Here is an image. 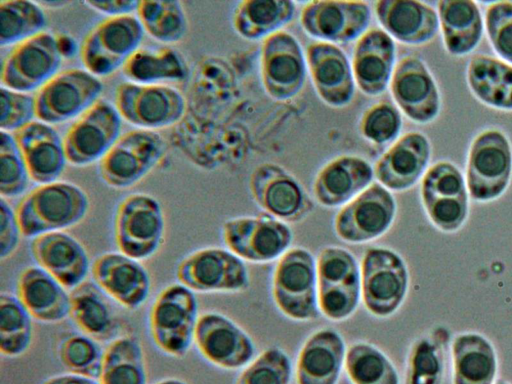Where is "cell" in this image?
<instances>
[{
    "label": "cell",
    "instance_id": "30bf717a",
    "mask_svg": "<svg viewBox=\"0 0 512 384\" xmlns=\"http://www.w3.org/2000/svg\"><path fill=\"white\" fill-rule=\"evenodd\" d=\"M397 215L391 191L374 181L366 190L341 207L334 217L336 236L349 244H365L385 235Z\"/></svg>",
    "mask_w": 512,
    "mask_h": 384
},
{
    "label": "cell",
    "instance_id": "f1b7e54d",
    "mask_svg": "<svg viewBox=\"0 0 512 384\" xmlns=\"http://www.w3.org/2000/svg\"><path fill=\"white\" fill-rule=\"evenodd\" d=\"M14 138L34 182L42 185L59 178L67 158L64 143L53 127L32 121L15 131Z\"/></svg>",
    "mask_w": 512,
    "mask_h": 384
},
{
    "label": "cell",
    "instance_id": "44dd1931",
    "mask_svg": "<svg viewBox=\"0 0 512 384\" xmlns=\"http://www.w3.org/2000/svg\"><path fill=\"white\" fill-rule=\"evenodd\" d=\"M92 281L121 307L135 311L148 300L151 277L141 261L119 251L100 254L91 264Z\"/></svg>",
    "mask_w": 512,
    "mask_h": 384
},
{
    "label": "cell",
    "instance_id": "4dcf8cb0",
    "mask_svg": "<svg viewBox=\"0 0 512 384\" xmlns=\"http://www.w3.org/2000/svg\"><path fill=\"white\" fill-rule=\"evenodd\" d=\"M437 13L443 45L449 54L461 57L477 48L483 35L484 18L476 2L441 0Z\"/></svg>",
    "mask_w": 512,
    "mask_h": 384
},
{
    "label": "cell",
    "instance_id": "f35d334b",
    "mask_svg": "<svg viewBox=\"0 0 512 384\" xmlns=\"http://www.w3.org/2000/svg\"><path fill=\"white\" fill-rule=\"evenodd\" d=\"M33 339V317L16 295L0 294V352L16 358L30 348Z\"/></svg>",
    "mask_w": 512,
    "mask_h": 384
},
{
    "label": "cell",
    "instance_id": "816d5d0a",
    "mask_svg": "<svg viewBox=\"0 0 512 384\" xmlns=\"http://www.w3.org/2000/svg\"><path fill=\"white\" fill-rule=\"evenodd\" d=\"M430 222L440 231L452 233L466 221L469 197H443L421 201Z\"/></svg>",
    "mask_w": 512,
    "mask_h": 384
},
{
    "label": "cell",
    "instance_id": "d6a6232c",
    "mask_svg": "<svg viewBox=\"0 0 512 384\" xmlns=\"http://www.w3.org/2000/svg\"><path fill=\"white\" fill-rule=\"evenodd\" d=\"M466 81L482 104L512 111V65L489 55H473L467 63Z\"/></svg>",
    "mask_w": 512,
    "mask_h": 384
},
{
    "label": "cell",
    "instance_id": "f5cc1de1",
    "mask_svg": "<svg viewBox=\"0 0 512 384\" xmlns=\"http://www.w3.org/2000/svg\"><path fill=\"white\" fill-rule=\"evenodd\" d=\"M0 101L1 131H17L32 122V118L36 115L35 98L30 95L1 87Z\"/></svg>",
    "mask_w": 512,
    "mask_h": 384
},
{
    "label": "cell",
    "instance_id": "4316f807",
    "mask_svg": "<svg viewBox=\"0 0 512 384\" xmlns=\"http://www.w3.org/2000/svg\"><path fill=\"white\" fill-rule=\"evenodd\" d=\"M373 11L381 29L405 45H426L440 30L437 10L421 1L379 0Z\"/></svg>",
    "mask_w": 512,
    "mask_h": 384
},
{
    "label": "cell",
    "instance_id": "ee69618b",
    "mask_svg": "<svg viewBox=\"0 0 512 384\" xmlns=\"http://www.w3.org/2000/svg\"><path fill=\"white\" fill-rule=\"evenodd\" d=\"M402 128V113L388 100H381L368 107L358 124L362 138L377 147L392 145L401 136Z\"/></svg>",
    "mask_w": 512,
    "mask_h": 384
},
{
    "label": "cell",
    "instance_id": "681fc988",
    "mask_svg": "<svg viewBox=\"0 0 512 384\" xmlns=\"http://www.w3.org/2000/svg\"><path fill=\"white\" fill-rule=\"evenodd\" d=\"M484 28L495 54L512 65V2H490L485 9Z\"/></svg>",
    "mask_w": 512,
    "mask_h": 384
},
{
    "label": "cell",
    "instance_id": "e0dca14e",
    "mask_svg": "<svg viewBox=\"0 0 512 384\" xmlns=\"http://www.w3.org/2000/svg\"><path fill=\"white\" fill-rule=\"evenodd\" d=\"M103 90L102 82L82 69H68L46 82L35 96V114L45 123H61L88 110Z\"/></svg>",
    "mask_w": 512,
    "mask_h": 384
},
{
    "label": "cell",
    "instance_id": "ffe728a7",
    "mask_svg": "<svg viewBox=\"0 0 512 384\" xmlns=\"http://www.w3.org/2000/svg\"><path fill=\"white\" fill-rule=\"evenodd\" d=\"M120 130L117 109L105 100L97 101L66 132L63 143L67 161L83 166L101 160L119 139Z\"/></svg>",
    "mask_w": 512,
    "mask_h": 384
},
{
    "label": "cell",
    "instance_id": "836d02e7",
    "mask_svg": "<svg viewBox=\"0 0 512 384\" xmlns=\"http://www.w3.org/2000/svg\"><path fill=\"white\" fill-rule=\"evenodd\" d=\"M497 356L491 342L478 333L458 334L452 342L453 384H494Z\"/></svg>",
    "mask_w": 512,
    "mask_h": 384
},
{
    "label": "cell",
    "instance_id": "cb8c5ba5",
    "mask_svg": "<svg viewBox=\"0 0 512 384\" xmlns=\"http://www.w3.org/2000/svg\"><path fill=\"white\" fill-rule=\"evenodd\" d=\"M29 250L37 266L48 272L66 289H74L91 270L86 248L64 231L41 234L31 239Z\"/></svg>",
    "mask_w": 512,
    "mask_h": 384
},
{
    "label": "cell",
    "instance_id": "60d3db41",
    "mask_svg": "<svg viewBox=\"0 0 512 384\" xmlns=\"http://www.w3.org/2000/svg\"><path fill=\"white\" fill-rule=\"evenodd\" d=\"M47 20L35 2L8 0L0 2V45L22 42L42 32Z\"/></svg>",
    "mask_w": 512,
    "mask_h": 384
},
{
    "label": "cell",
    "instance_id": "ac0fdd59",
    "mask_svg": "<svg viewBox=\"0 0 512 384\" xmlns=\"http://www.w3.org/2000/svg\"><path fill=\"white\" fill-rule=\"evenodd\" d=\"M61 58L58 40L41 32L18 43L8 53L1 67V82L17 92L34 90L56 75Z\"/></svg>",
    "mask_w": 512,
    "mask_h": 384
},
{
    "label": "cell",
    "instance_id": "ba28073f",
    "mask_svg": "<svg viewBox=\"0 0 512 384\" xmlns=\"http://www.w3.org/2000/svg\"><path fill=\"white\" fill-rule=\"evenodd\" d=\"M221 237L227 249L256 264L278 260L293 242L289 224L268 214L229 218L222 224Z\"/></svg>",
    "mask_w": 512,
    "mask_h": 384
},
{
    "label": "cell",
    "instance_id": "f6af8a7d",
    "mask_svg": "<svg viewBox=\"0 0 512 384\" xmlns=\"http://www.w3.org/2000/svg\"><path fill=\"white\" fill-rule=\"evenodd\" d=\"M318 287L338 284H361V267L348 249L329 245L316 256Z\"/></svg>",
    "mask_w": 512,
    "mask_h": 384
},
{
    "label": "cell",
    "instance_id": "11a10c76",
    "mask_svg": "<svg viewBox=\"0 0 512 384\" xmlns=\"http://www.w3.org/2000/svg\"><path fill=\"white\" fill-rule=\"evenodd\" d=\"M139 1L130 0H108V1H86L85 4L103 14L114 16L130 15L137 10Z\"/></svg>",
    "mask_w": 512,
    "mask_h": 384
},
{
    "label": "cell",
    "instance_id": "83f0119b",
    "mask_svg": "<svg viewBox=\"0 0 512 384\" xmlns=\"http://www.w3.org/2000/svg\"><path fill=\"white\" fill-rule=\"evenodd\" d=\"M347 346L331 327L314 331L303 343L296 360V384H337L345 366Z\"/></svg>",
    "mask_w": 512,
    "mask_h": 384
},
{
    "label": "cell",
    "instance_id": "c3c4849f",
    "mask_svg": "<svg viewBox=\"0 0 512 384\" xmlns=\"http://www.w3.org/2000/svg\"><path fill=\"white\" fill-rule=\"evenodd\" d=\"M421 201L443 197H469L465 176L450 161L440 160L429 166L420 184Z\"/></svg>",
    "mask_w": 512,
    "mask_h": 384
},
{
    "label": "cell",
    "instance_id": "7a4b0ae2",
    "mask_svg": "<svg viewBox=\"0 0 512 384\" xmlns=\"http://www.w3.org/2000/svg\"><path fill=\"white\" fill-rule=\"evenodd\" d=\"M199 316L198 299L192 290L179 282L166 285L157 293L148 312L153 344L168 356H186L194 344Z\"/></svg>",
    "mask_w": 512,
    "mask_h": 384
},
{
    "label": "cell",
    "instance_id": "7dc6e473",
    "mask_svg": "<svg viewBox=\"0 0 512 384\" xmlns=\"http://www.w3.org/2000/svg\"><path fill=\"white\" fill-rule=\"evenodd\" d=\"M29 173L17 142L11 134L1 131L0 193L2 198L21 195L28 187Z\"/></svg>",
    "mask_w": 512,
    "mask_h": 384
},
{
    "label": "cell",
    "instance_id": "1f68e13d",
    "mask_svg": "<svg viewBox=\"0 0 512 384\" xmlns=\"http://www.w3.org/2000/svg\"><path fill=\"white\" fill-rule=\"evenodd\" d=\"M108 298L88 280L70 291V319L80 332L97 341H112L118 337L119 320Z\"/></svg>",
    "mask_w": 512,
    "mask_h": 384
},
{
    "label": "cell",
    "instance_id": "3957f363",
    "mask_svg": "<svg viewBox=\"0 0 512 384\" xmlns=\"http://www.w3.org/2000/svg\"><path fill=\"white\" fill-rule=\"evenodd\" d=\"M272 296L278 310L291 320L307 322L320 316L316 258L308 249L291 247L277 260Z\"/></svg>",
    "mask_w": 512,
    "mask_h": 384
},
{
    "label": "cell",
    "instance_id": "8992f818",
    "mask_svg": "<svg viewBox=\"0 0 512 384\" xmlns=\"http://www.w3.org/2000/svg\"><path fill=\"white\" fill-rule=\"evenodd\" d=\"M362 303L369 314L388 318L403 304L409 288V271L400 254L391 248L373 246L361 260Z\"/></svg>",
    "mask_w": 512,
    "mask_h": 384
},
{
    "label": "cell",
    "instance_id": "74e56055",
    "mask_svg": "<svg viewBox=\"0 0 512 384\" xmlns=\"http://www.w3.org/2000/svg\"><path fill=\"white\" fill-rule=\"evenodd\" d=\"M344 369L351 384H401L392 360L367 341H355L347 347Z\"/></svg>",
    "mask_w": 512,
    "mask_h": 384
},
{
    "label": "cell",
    "instance_id": "ab89813d",
    "mask_svg": "<svg viewBox=\"0 0 512 384\" xmlns=\"http://www.w3.org/2000/svg\"><path fill=\"white\" fill-rule=\"evenodd\" d=\"M136 11L144 30L160 42H177L187 32V19L179 1H139Z\"/></svg>",
    "mask_w": 512,
    "mask_h": 384
},
{
    "label": "cell",
    "instance_id": "9c48e42d",
    "mask_svg": "<svg viewBox=\"0 0 512 384\" xmlns=\"http://www.w3.org/2000/svg\"><path fill=\"white\" fill-rule=\"evenodd\" d=\"M249 190L266 214L287 224L302 222L315 207L300 181L276 163L258 165L250 174Z\"/></svg>",
    "mask_w": 512,
    "mask_h": 384
},
{
    "label": "cell",
    "instance_id": "d4e9b609",
    "mask_svg": "<svg viewBox=\"0 0 512 384\" xmlns=\"http://www.w3.org/2000/svg\"><path fill=\"white\" fill-rule=\"evenodd\" d=\"M374 168L365 158L340 155L327 162L316 174L312 193L322 207L341 208L374 182Z\"/></svg>",
    "mask_w": 512,
    "mask_h": 384
},
{
    "label": "cell",
    "instance_id": "8d00e7d4",
    "mask_svg": "<svg viewBox=\"0 0 512 384\" xmlns=\"http://www.w3.org/2000/svg\"><path fill=\"white\" fill-rule=\"evenodd\" d=\"M122 71L137 84L181 81L188 73L181 54L169 47L137 49L124 63Z\"/></svg>",
    "mask_w": 512,
    "mask_h": 384
},
{
    "label": "cell",
    "instance_id": "603a6c76",
    "mask_svg": "<svg viewBox=\"0 0 512 384\" xmlns=\"http://www.w3.org/2000/svg\"><path fill=\"white\" fill-rule=\"evenodd\" d=\"M432 147L419 131L401 135L374 164L378 183L393 192H404L417 184L429 168Z\"/></svg>",
    "mask_w": 512,
    "mask_h": 384
},
{
    "label": "cell",
    "instance_id": "8fae6325",
    "mask_svg": "<svg viewBox=\"0 0 512 384\" xmlns=\"http://www.w3.org/2000/svg\"><path fill=\"white\" fill-rule=\"evenodd\" d=\"M143 35L144 28L138 18L132 15L108 17L83 40L81 61L91 74L109 75L139 49Z\"/></svg>",
    "mask_w": 512,
    "mask_h": 384
},
{
    "label": "cell",
    "instance_id": "9f6ffc18",
    "mask_svg": "<svg viewBox=\"0 0 512 384\" xmlns=\"http://www.w3.org/2000/svg\"><path fill=\"white\" fill-rule=\"evenodd\" d=\"M41 384H100V382L87 376L67 373L52 376Z\"/></svg>",
    "mask_w": 512,
    "mask_h": 384
},
{
    "label": "cell",
    "instance_id": "e575fe53",
    "mask_svg": "<svg viewBox=\"0 0 512 384\" xmlns=\"http://www.w3.org/2000/svg\"><path fill=\"white\" fill-rule=\"evenodd\" d=\"M296 12L295 2L289 0H244L233 11L232 25L242 38L256 41L281 31Z\"/></svg>",
    "mask_w": 512,
    "mask_h": 384
},
{
    "label": "cell",
    "instance_id": "7c38bea8",
    "mask_svg": "<svg viewBox=\"0 0 512 384\" xmlns=\"http://www.w3.org/2000/svg\"><path fill=\"white\" fill-rule=\"evenodd\" d=\"M260 74L264 90L278 102L297 97L308 77L306 53L297 38L281 30L262 42Z\"/></svg>",
    "mask_w": 512,
    "mask_h": 384
},
{
    "label": "cell",
    "instance_id": "bcb514c9",
    "mask_svg": "<svg viewBox=\"0 0 512 384\" xmlns=\"http://www.w3.org/2000/svg\"><path fill=\"white\" fill-rule=\"evenodd\" d=\"M292 374L288 354L279 347H270L243 368L235 384H290Z\"/></svg>",
    "mask_w": 512,
    "mask_h": 384
},
{
    "label": "cell",
    "instance_id": "4fadbf2b",
    "mask_svg": "<svg viewBox=\"0 0 512 384\" xmlns=\"http://www.w3.org/2000/svg\"><path fill=\"white\" fill-rule=\"evenodd\" d=\"M165 150V140L159 133L144 129L129 131L100 160L99 174L110 187H131L159 162Z\"/></svg>",
    "mask_w": 512,
    "mask_h": 384
},
{
    "label": "cell",
    "instance_id": "6f0895ef",
    "mask_svg": "<svg viewBox=\"0 0 512 384\" xmlns=\"http://www.w3.org/2000/svg\"><path fill=\"white\" fill-rule=\"evenodd\" d=\"M155 384H187L185 381L178 378H166Z\"/></svg>",
    "mask_w": 512,
    "mask_h": 384
},
{
    "label": "cell",
    "instance_id": "d590c367",
    "mask_svg": "<svg viewBox=\"0 0 512 384\" xmlns=\"http://www.w3.org/2000/svg\"><path fill=\"white\" fill-rule=\"evenodd\" d=\"M100 384H147L142 343L135 335H119L104 349Z\"/></svg>",
    "mask_w": 512,
    "mask_h": 384
},
{
    "label": "cell",
    "instance_id": "d6986e66",
    "mask_svg": "<svg viewBox=\"0 0 512 384\" xmlns=\"http://www.w3.org/2000/svg\"><path fill=\"white\" fill-rule=\"evenodd\" d=\"M120 116L142 128H163L181 119L185 111L182 94L169 86L124 82L115 90Z\"/></svg>",
    "mask_w": 512,
    "mask_h": 384
},
{
    "label": "cell",
    "instance_id": "277c9868",
    "mask_svg": "<svg viewBox=\"0 0 512 384\" xmlns=\"http://www.w3.org/2000/svg\"><path fill=\"white\" fill-rule=\"evenodd\" d=\"M512 177V145L497 127L481 130L472 139L466 161L465 181L469 196L478 202L499 198Z\"/></svg>",
    "mask_w": 512,
    "mask_h": 384
},
{
    "label": "cell",
    "instance_id": "5b68a950",
    "mask_svg": "<svg viewBox=\"0 0 512 384\" xmlns=\"http://www.w3.org/2000/svg\"><path fill=\"white\" fill-rule=\"evenodd\" d=\"M113 235L119 252L139 261L152 258L165 236V218L158 200L140 192L125 196L115 210Z\"/></svg>",
    "mask_w": 512,
    "mask_h": 384
},
{
    "label": "cell",
    "instance_id": "6da1fadb",
    "mask_svg": "<svg viewBox=\"0 0 512 384\" xmlns=\"http://www.w3.org/2000/svg\"><path fill=\"white\" fill-rule=\"evenodd\" d=\"M89 209L86 193L77 185L55 181L42 184L27 193L15 213L26 238L63 231L84 219Z\"/></svg>",
    "mask_w": 512,
    "mask_h": 384
},
{
    "label": "cell",
    "instance_id": "484cf974",
    "mask_svg": "<svg viewBox=\"0 0 512 384\" xmlns=\"http://www.w3.org/2000/svg\"><path fill=\"white\" fill-rule=\"evenodd\" d=\"M395 41L381 28H371L357 41L352 54V71L357 89L378 97L388 88L397 64Z\"/></svg>",
    "mask_w": 512,
    "mask_h": 384
},
{
    "label": "cell",
    "instance_id": "7bdbcfd3",
    "mask_svg": "<svg viewBox=\"0 0 512 384\" xmlns=\"http://www.w3.org/2000/svg\"><path fill=\"white\" fill-rule=\"evenodd\" d=\"M445 359L442 344L420 337L410 346L405 365V384H441Z\"/></svg>",
    "mask_w": 512,
    "mask_h": 384
},
{
    "label": "cell",
    "instance_id": "7402d4cb",
    "mask_svg": "<svg viewBox=\"0 0 512 384\" xmlns=\"http://www.w3.org/2000/svg\"><path fill=\"white\" fill-rule=\"evenodd\" d=\"M308 76L323 103L344 108L354 99L356 83L351 61L335 44L315 41L306 48Z\"/></svg>",
    "mask_w": 512,
    "mask_h": 384
},
{
    "label": "cell",
    "instance_id": "5bb4252c",
    "mask_svg": "<svg viewBox=\"0 0 512 384\" xmlns=\"http://www.w3.org/2000/svg\"><path fill=\"white\" fill-rule=\"evenodd\" d=\"M371 18V7L365 1L316 0L301 9L300 25L317 41L342 45L367 32Z\"/></svg>",
    "mask_w": 512,
    "mask_h": 384
},
{
    "label": "cell",
    "instance_id": "680465c9",
    "mask_svg": "<svg viewBox=\"0 0 512 384\" xmlns=\"http://www.w3.org/2000/svg\"><path fill=\"white\" fill-rule=\"evenodd\" d=\"M494 384H510L504 380H498L497 382H495Z\"/></svg>",
    "mask_w": 512,
    "mask_h": 384
},
{
    "label": "cell",
    "instance_id": "db71d44e",
    "mask_svg": "<svg viewBox=\"0 0 512 384\" xmlns=\"http://www.w3.org/2000/svg\"><path fill=\"white\" fill-rule=\"evenodd\" d=\"M22 232L15 210L5 198L0 199V258L12 256L17 250Z\"/></svg>",
    "mask_w": 512,
    "mask_h": 384
},
{
    "label": "cell",
    "instance_id": "9a60e30c",
    "mask_svg": "<svg viewBox=\"0 0 512 384\" xmlns=\"http://www.w3.org/2000/svg\"><path fill=\"white\" fill-rule=\"evenodd\" d=\"M193 345L207 362L225 370L246 367L256 353L250 335L232 319L217 311L200 314Z\"/></svg>",
    "mask_w": 512,
    "mask_h": 384
},
{
    "label": "cell",
    "instance_id": "52a82bcc",
    "mask_svg": "<svg viewBox=\"0 0 512 384\" xmlns=\"http://www.w3.org/2000/svg\"><path fill=\"white\" fill-rule=\"evenodd\" d=\"M175 276L194 293H239L250 286L245 261L226 247L208 246L185 255Z\"/></svg>",
    "mask_w": 512,
    "mask_h": 384
},
{
    "label": "cell",
    "instance_id": "f546056e",
    "mask_svg": "<svg viewBox=\"0 0 512 384\" xmlns=\"http://www.w3.org/2000/svg\"><path fill=\"white\" fill-rule=\"evenodd\" d=\"M15 295L39 322L58 323L69 317L70 293L37 265L27 266L19 273Z\"/></svg>",
    "mask_w": 512,
    "mask_h": 384
},
{
    "label": "cell",
    "instance_id": "2e32d148",
    "mask_svg": "<svg viewBox=\"0 0 512 384\" xmlns=\"http://www.w3.org/2000/svg\"><path fill=\"white\" fill-rule=\"evenodd\" d=\"M389 90L400 112L416 124H429L440 114L438 85L427 64L418 55L408 54L397 62Z\"/></svg>",
    "mask_w": 512,
    "mask_h": 384
},
{
    "label": "cell",
    "instance_id": "b9f144b4",
    "mask_svg": "<svg viewBox=\"0 0 512 384\" xmlns=\"http://www.w3.org/2000/svg\"><path fill=\"white\" fill-rule=\"evenodd\" d=\"M57 357L69 373L99 379L104 349L96 339L82 332H70L59 341Z\"/></svg>",
    "mask_w": 512,
    "mask_h": 384
},
{
    "label": "cell",
    "instance_id": "f907efd6",
    "mask_svg": "<svg viewBox=\"0 0 512 384\" xmlns=\"http://www.w3.org/2000/svg\"><path fill=\"white\" fill-rule=\"evenodd\" d=\"M361 284H338L318 287V307L320 314L333 322L349 319L358 309Z\"/></svg>",
    "mask_w": 512,
    "mask_h": 384
}]
</instances>
